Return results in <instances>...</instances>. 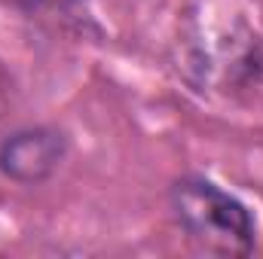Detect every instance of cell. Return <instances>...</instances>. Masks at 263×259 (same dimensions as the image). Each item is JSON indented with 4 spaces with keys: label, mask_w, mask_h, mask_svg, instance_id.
<instances>
[{
    "label": "cell",
    "mask_w": 263,
    "mask_h": 259,
    "mask_svg": "<svg viewBox=\"0 0 263 259\" xmlns=\"http://www.w3.org/2000/svg\"><path fill=\"white\" fill-rule=\"evenodd\" d=\"M168 204L190 244L214 256H251L257 247V220L251 207L205 174H184L172 183Z\"/></svg>",
    "instance_id": "1"
},
{
    "label": "cell",
    "mask_w": 263,
    "mask_h": 259,
    "mask_svg": "<svg viewBox=\"0 0 263 259\" xmlns=\"http://www.w3.org/2000/svg\"><path fill=\"white\" fill-rule=\"evenodd\" d=\"M67 134L55 125H25L0 140V174L18 186L46 183L67 156Z\"/></svg>",
    "instance_id": "2"
}]
</instances>
